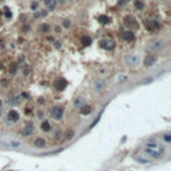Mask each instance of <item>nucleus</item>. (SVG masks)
I'll list each match as a JSON object with an SVG mask.
<instances>
[{
	"label": "nucleus",
	"mask_w": 171,
	"mask_h": 171,
	"mask_svg": "<svg viewBox=\"0 0 171 171\" xmlns=\"http://www.w3.org/2000/svg\"><path fill=\"white\" fill-rule=\"evenodd\" d=\"M143 24H144V28H146L149 32H154V31L161 30V23H159L158 20L146 19V20H143Z\"/></svg>",
	"instance_id": "f257e3e1"
},
{
	"label": "nucleus",
	"mask_w": 171,
	"mask_h": 171,
	"mask_svg": "<svg viewBox=\"0 0 171 171\" xmlns=\"http://www.w3.org/2000/svg\"><path fill=\"white\" fill-rule=\"evenodd\" d=\"M52 87H54V90L62 92V91H64L65 87H67V80H65L64 78H62V76H59V78H56L55 80H54Z\"/></svg>",
	"instance_id": "f03ea898"
},
{
	"label": "nucleus",
	"mask_w": 171,
	"mask_h": 171,
	"mask_svg": "<svg viewBox=\"0 0 171 171\" xmlns=\"http://www.w3.org/2000/svg\"><path fill=\"white\" fill-rule=\"evenodd\" d=\"M51 116H52L55 120H62L64 116V108L63 106H55L51 110Z\"/></svg>",
	"instance_id": "7ed1b4c3"
},
{
	"label": "nucleus",
	"mask_w": 171,
	"mask_h": 171,
	"mask_svg": "<svg viewBox=\"0 0 171 171\" xmlns=\"http://www.w3.org/2000/svg\"><path fill=\"white\" fill-rule=\"evenodd\" d=\"M99 47L106 51H112L114 48L116 47V43H115V40H112V39H104V40L99 42Z\"/></svg>",
	"instance_id": "20e7f679"
},
{
	"label": "nucleus",
	"mask_w": 171,
	"mask_h": 171,
	"mask_svg": "<svg viewBox=\"0 0 171 171\" xmlns=\"http://www.w3.org/2000/svg\"><path fill=\"white\" fill-rule=\"evenodd\" d=\"M144 152L149 154L151 158H154V159H161L162 156H163V154H164V150L163 149H161V150L159 149H147L146 147Z\"/></svg>",
	"instance_id": "39448f33"
},
{
	"label": "nucleus",
	"mask_w": 171,
	"mask_h": 171,
	"mask_svg": "<svg viewBox=\"0 0 171 171\" xmlns=\"http://www.w3.org/2000/svg\"><path fill=\"white\" fill-rule=\"evenodd\" d=\"M124 25H126V27H127L130 31L136 30V28L139 27L138 22H136L135 19L132 18V16H126V18H124Z\"/></svg>",
	"instance_id": "423d86ee"
},
{
	"label": "nucleus",
	"mask_w": 171,
	"mask_h": 171,
	"mask_svg": "<svg viewBox=\"0 0 171 171\" xmlns=\"http://www.w3.org/2000/svg\"><path fill=\"white\" fill-rule=\"evenodd\" d=\"M32 132H33V123H31V122H27L25 126L20 130L22 136H30V135H32Z\"/></svg>",
	"instance_id": "0eeeda50"
},
{
	"label": "nucleus",
	"mask_w": 171,
	"mask_h": 171,
	"mask_svg": "<svg viewBox=\"0 0 171 171\" xmlns=\"http://www.w3.org/2000/svg\"><path fill=\"white\" fill-rule=\"evenodd\" d=\"M106 84L107 83H106L104 79H96V80L94 82V84H92V88H94V91H96V92H100V91L104 90Z\"/></svg>",
	"instance_id": "6e6552de"
},
{
	"label": "nucleus",
	"mask_w": 171,
	"mask_h": 171,
	"mask_svg": "<svg viewBox=\"0 0 171 171\" xmlns=\"http://www.w3.org/2000/svg\"><path fill=\"white\" fill-rule=\"evenodd\" d=\"M156 60H158V58H156V55H154V54H149V55L144 58V67H152L154 64L156 63Z\"/></svg>",
	"instance_id": "1a4fd4ad"
},
{
	"label": "nucleus",
	"mask_w": 171,
	"mask_h": 171,
	"mask_svg": "<svg viewBox=\"0 0 171 171\" xmlns=\"http://www.w3.org/2000/svg\"><path fill=\"white\" fill-rule=\"evenodd\" d=\"M126 63L128 65H131V67H136V65L141 63V59H139V56H136V55H127L126 56Z\"/></svg>",
	"instance_id": "9d476101"
},
{
	"label": "nucleus",
	"mask_w": 171,
	"mask_h": 171,
	"mask_svg": "<svg viewBox=\"0 0 171 171\" xmlns=\"http://www.w3.org/2000/svg\"><path fill=\"white\" fill-rule=\"evenodd\" d=\"M7 118L10 122H12V123H16V122H19V119H20V114L16 110H10L7 114Z\"/></svg>",
	"instance_id": "9b49d317"
},
{
	"label": "nucleus",
	"mask_w": 171,
	"mask_h": 171,
	"mask_svg": "<svg viewBox=\"0 0 171 171\" xmlns=\"http://www.w3.org/2000/svg\"><path fill=\"white\" fill-rule=\"evenodd\" d=\"M120 36H122V39H123L124 42H127V43L132 42L134 39H135V33H134V31H130V30L123 31V32L120 33Z\"/></svg>",
	"instance_id": "f8f14e48"
},
{
	"label": "nucleus",
	"mask_w": 171,
	"mask_h": 171,
	"mask_svg": "<svg viewBox=\"0 0 171 171\" xmlns=\"http://www.w3.org/2000/svg\"><path fill=\"white\" fill-rule=\"evenodd\" d=\"M164 47V43L162 40H154L149 44V51H159Z\"/></svg>",
	"instance_id": "ddd939ff"
},
{
	"label": "nucleus",
	"mask_w": 171,
	"mask_h": 171,
	"mask_svg": "<svg viewBox=\"0 0 171 171\" xmlns=\"http://www.w3.org/2000/svg\"><path fill=\"white\" fill-rule=\"evenodd\" d=\"M33 146L38 147V149H43L45 146V139L42 138V136H38V138L33 139Z\"/></svg>",
	"instance_id": "4468645a"
},
{
	"label": "nucleus",
	"mask_w": 171,
	"mask_h": 171,
	"mask_svg": "<svg viewBox=\"0 0 171 171\" xmlns=\"http://www.w3.org/2000/svg\"><path fill=\"white\" fill-rule=\"evenodd\" d=\"M79 111H80L82 115H90V114L92 112V107H91L90 104H83V106L79 108Z\"/></svg>",
	"instance_id": "2eb2a0df"
},
{
	"label": "nucleus",
	"mask_w": 171,
	"mask_h": 171,
	"mask_svg": "<svg viewBox=\"0 0 171 171\" xmlns=\"http://www.w3.org/2000/svg\"><path fill=\"white\" fill-rule=\"evenodd\" d=\"M51 128H52V126H51V123L48 120H43L40 123V130L44 131V132H50Z\"/></svg>",
	"instance_id": "dca6fc26"
},
{
	"label": "nucleus",
	"mask_w": 171,
	"mask_h": 171,
	"mask_svg": "<svg viewBox=\"0 0 171 171\" xmlns=\"http://www.w3.org/2000/svg\"><path fill=\"white\" fill-rule=\"evenodd\" d=\"M74 135H75V132H74L72 128H67V130L63 132V139L64 141H70V139H72Z\"/></svg>",
	"instance_id": "f3484780"
},
{
	"label": "nucleus",
	"mask_w": 171,
	"mask_h": 171,
	"mask_svg": "<svg viewBox=\"0 0 171 171\" xmlns=\"http://www.w3.org/2000/svg\"><path fill=\"white\" fill-rule=\"evenodd\" d=\"M83 104H84V99L82 98V96H76V98L74 99V107H75V108H78V110H79Z\"/></svg>",
	"instance_id": "a211bd4d"
},
{
	"label": "nucleus",
	"mask_w": 171,
	"mask_h": 171,
	"mask_svg": "<svg viewBox=\"0 0 171 171\" xmlns=\"http://www.w3.org/2000/svg\"><path fill=\"white\" fill-rule=\"evenodd\" d=\"M80 43L84 45V47H88V45H91V43H92V39H91V36L84 35V36H82Z\"/></svg>",
	"instance_id": "6ab92c4d"
},
{
	"label": "nucleus",
	"mask_w": 171,
	"mask_h": 171,
	"mask_svg": "<svg viewBox=\"0 0 171 171\" xmlns=\"http://www.w3.org/2000/svg\"><path fill=\"white\" fill-rule=\"evenodd\" d=\"M134 7L136 11H143L144 10V1L143 0H135L134 1Z\"/></svg>",
	"instance_id": "aec40b11"
},
{
	"label": "nucleus",
	"mask_w": 171,
	"mask_h": 171,
	"mask_svg": "<svg viewBox=\"0 0 171 171\" xmlns=\"http://www.w3.org/2000/svg\"><path fill=\"white\" fill-rule=\"evenodd\" d=\"M39 31H40L42 33H48V32H51V25L47 24V23H43L40 27H39Z\"/></svg>",
	"instance_id": "412c9836"
},
{
	"label": "nucleus",
	"mask_w": 171,
	"mask_h": 171,
	"mask_svg": "<svg viewBox=\"0 0 171 171\" xmlns=\"http://www.w3.org/2000/svg\"><path fill=\"white\" fill-rule=\"evenodd\" d=\"M54 139H55L58 143L63 142V141H64V139H63V132H62L60 130H56V131H55V135H54Z\"/></svg>",
	"instance_id": "4be33fe9"
},
{
	"label": "nucleus",
	"mask_w": 171,
	"mask_h": 171,
	"mask_svg": "<svg viewBox=\"0 0 171 171\" xmlns=\"http://www.w3.org/2000/svg\"><path fill=\"white\" fill-rule=\"evenodd\" d=\"M98 22L100 23V24H108V23H110V18H108L107 15H99Z\"/></svg>",
	"instance_id": "5701e85b"
},
{
	"label": "nucleus",
	"mask_w": 171,
	"mask_h": 171,
	"mask_svg": "<svg viewBox=\"0 0 171 171\" xmlns=\"http://www.w3.org/2000/svg\"><path fill=\"white\" fill-rule=\"evenodd\" d=\"M62 28H64V30H68V28H71V20L70 19H63L62 20Z\"/></svg>",
	"instance_id": "b1692460"
},
{
	"label": "nucleus",
	"mask_w": 171,
	"mask_h": 171,
	"mask_svg": "<svg viewBox=\"0 0 171 171\" xmlns=\"http://www.w3.org/2000/svg\"><path fill=\"white\" fill-rule=\"evenodd\" d=\"M16 71H18V63H11L10 64V74L11 75H15Z\"/></svg>",
	"instance_id": "393cba45"
},
{
	"label": "nucleus",
	"mask_w": 171,
	"mask_h": 171,
	"mask_svg": "<svg viewBox=\"0 0 171 171\" xmlns=\"http://www.w3.org/2000/svg\"><path fill=\"white\" fill-rule=\"evenodd\" d=\"M56 4H58V1H56V0H54V1L47 7L48 8V10H47L48 12H54V11H55V8H56Z\"/></svg>",
	"instance_id": "a878e982"
},
{
	"label": "nucleus",
	"mask_w": 171,
	"mask_h": 171,
	"mask_svg": "<svg viewBox=\"0 0 171 171\" xmlns=\"http://www.w3.org/2000/svg\"><path fill=\"white\" fill-rule=\"evenodd\" d=\"M24 114H25V115H27V116H31V115H32V114H33V107L27 106V107L24 108Z\"/></svg>",
	"instance_id": "bb28decb"
},
{
	"label": "nucleus",
	"mask_w": 171,
	"mask_h": 171,
	"mask_svg": "<svg viewBox=\"0 0 171 171\" xmlns=\"http://www.w3.org/2000/svg\"><path fill=\"white\" fill-rule=\"evenodd\" d=\"M4 10H5V12H4V16H5V19H11V18H12V12H11V11L8 10L7 7H5Z\"/></svg>",
	"instance_id": "cd10ccee"
},
{
	"label": "nucleus",
	"mask_w": 171,
	"mask_h": 171,
	"mask_svg": "<svg viewBox=\"0 0 171 171\" xmlns=\"http://www.w3.org/2000/svg\"><path fill=\"white\" fill-rule=\"evenodd\" d=\"M163 141L167 142V143H169V142H171V135H170L169 132H166V134L163 135Z\"/></svg>",
	"instance_id": "c85d7f7f"
},
{
	"label": "nucleus",
	"mask_w": 171,
	"mask_h": 171,
	"mask_svg": "<svg viewBox=\"0 0 171 171\" xmlns=\"http://www.w3.org/2000/svg\"><path fill=\"white\" fill-rule=\"evenodd\" d=\"M38 5H39L38 1H32V3H31V10H32V11H36V10H38Z\"/></svg>",
	"instance_id": "c756f323"
},
{
	"label": "nucleus",
	"mask_w": 171,
	"mask_h": 171,
	"mask_svg": "<svg viewBox=\"0 0 171 171\" xmlns=\"http://www.w3.org/2000/svg\"><path fill=\"white\" fill-rule=\"evenodd\" d=\"M20 96H22L23 99H25V100H28V99H30V94L25 92V91H24V92H22V94H20Z\"/></svg>",
	"instance_id": "7c9ffc66"
},
{
	"label": "nucleus",
	"mask_w": 171,
	"mask_h": 171,
	"mask_svg": "<svg viewBox=\"0 0 171 171\" xmlns=\"http://www.w3.org/2000/svg\"><path fill=\"white\" fill-rule=\"evenodd\" d=\"M32 18H33V19H39V18H40V11H38V10H36V11H33V15H32Z\"/></svg>",
	"instance_id": "2f4dec72"
},
{
	"label": "nucleus",
	"mask_w": 171,
	"mask_h": 171,
	"mask_svg": "<svg viewBox=\"0 0 171 171\" xmlns=\"http://www.w3.org/2000/svg\"><path fill=\"white\" fill-rule=\"evenodd\" d=\"M128 1H130V0H118V5L119 7H123V5L127 4Z\"/></svg>",
	"instance_id": "473e14b6"
},
{
	"label": "nucleus",
	"mask_w": 171,
	"mask_h": 171,
	"mask_svg": "<svg viewBox=\"0 0 171 171\" xmlns=\"http://www.w3.org/2000/svg\"><path fill=\"white\" fill-rule=\"evenodd\" d=\"M48 15V11L47 10H42L40 11V18H45Z\"/></svg>",
	"instance_id": "72a5a7b5"
},
{
	"label": "nucleus",
	"mask_w": 171,
	"mask_h": 171,
	"mask_svg": "<svg viewBox=\"0 0 171 171\" xmlns=\"http://www.w3.org/2000/svg\"><path fill=\"white\" fill-rule=\"evenodd\" d=\"M54 30H55L56 33H60L62 32V27H60V25H55V27H54Z\"/></svg>",
	"instance_id": "f704fd0d"
},
{
	"label": "nucleus",
	"mask_w": 171,
	"mask_h": 171,
	"mask_svg": "<svg viewBox=\"0 0 171 171\" xmlns=\"http://www.w3.org/2000/svg\"><path fill=\"white\" fill-rule=\"evenodd\" d=\"M38 118H39V119H43V118H44V112H43V110H39V111H38Z\"/></svg>",
	"instance_id": "c9c22d12"
},
{
	"label": "nucleus",
	"mask_w": 171,
	"mask_h": 171,
	"mask_svg": "<svg viewBox=\"0 0 171 171\" xmlns=\"http://www.w3.org/2000/svg\"><path fill=\"white\" fill-rule=\"evenodd\" d=\"M38 103H39V104H44V103H45L44 98H39V99H38Z\"/></svg>",
	"instance_id": "e433bc0d"
},
{
	"label": "nucleus",
	"mask_w": 171,
	"mask_h": 171,
	"mask_svg": "<svg viewBox=\"0 0 171 171\" xmlns=\"http://www.w3.org/2000/svg\"><path fill=\"white\" fill-rule=\"evenodd\" d=\"M56 1H58L59 4H65V3H68V0H56Z\"/></svg>",
	"instance_id": "4c0bfd02"
},
{
	"label": "nucleus",
	"mask_w": 171,
	"mask_h": 171,
	"mask_svg": "<svg viewBox=\"0 0 171 171\" xmlns=\"http://www.w3.org/2000/svg\"><path fill=\"white\" fill-rule=\"evenodd\" d=\"M52 1H54V0H44V4H45V5H47V7H48V5H50L51 3H52Z\"/></svg>",
	"instance_id": "58836bf2"
},
{
	"label": "nucleus",
	"mask_w": 171,
	"mask_h": 171,
	"mask_svg": "<svg viewBox=\"0 0 171 171\" xmlns=\"http://www.w3.org/2000/svg\"><path fill=\"white\" fill-rule=\"evenodd\" d=\"M55 47H56V48H60V47H62L60 42H55Z\"/></svg>",
	"instance_id": "ea45409f"
},
{
	"label": "nucleus",
	"mask_w": 171,
	"mask_h": 171,
	"mask_svg": "<svg viewBox=\"0 0 171 171\" xmlns=\"http://www.w3.org/2000/svg\"><path fill=\"white\" fill-rule=\"evenodd\" d=\"M0 107H1V100H0Z\"/></svg>",
	"instance_id": "a19ab883"
},
{
	"label": "nucleus",
	"mask_w": 171,
	"mask_h": 171,
	"mask_svg": "<svg viewBox=\"0 0 171 171\" xmlns=\"http://www.w3.org/2000/svg\"><path fill=\"white\" fill-rule=\"evenodd\" d=\"M76 1H80V0H76Z\"/></svg>",
	"instance_id": "79ce46f5"
}]
</instances>
